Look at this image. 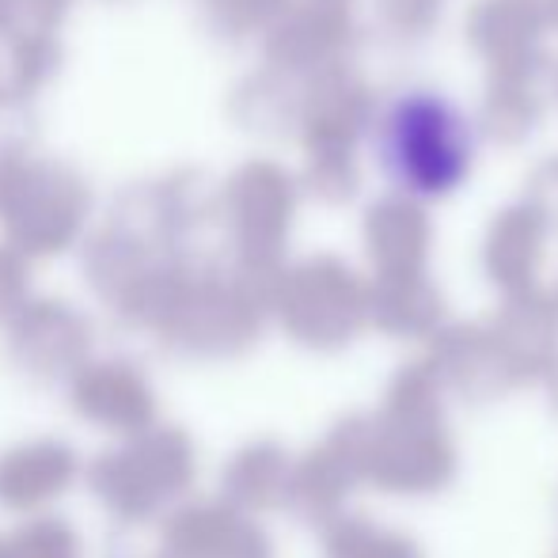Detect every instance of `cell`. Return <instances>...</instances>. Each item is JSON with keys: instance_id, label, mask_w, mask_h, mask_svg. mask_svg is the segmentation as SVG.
<instances>
[{"instance_id": "obj_11", "label": "cell", "mask_w": 558, "mask_h": 558, "mask_svg": "<svg viewBox=\"0 0 558 558\" xmlns=\"http://www.w3.org/2000/svg\"><path fill=\"white\" fill-rule=\"evenodd\" d=\"M437 243V225L429 202L391 186L373 198L361 214V247L376 274H414L426 270Z\"/></svg>"}, {"instance_id": "obj_32", "label": "cell", "mask_w": 558, "mask_h": 558, "mask_svg": "<svg viewBox=\"0 0 558 558\" xmlns=\"http://www.w3.org/2000/svg\"><path fill=\"white\" fill-rule=\"evenodd\" d=\"M547 12H551V27H555V35H558V0H547Z\"/></svg>"}, {"instance_id": "obj_1", "label": "cell", "mask_w": 558, "mask_h": 558, "mask_svg": "<svg viewBox=\"0 0 558 558\" xmlns=\"http://www.w3.org/2000/svg\"><path fill=\"white\" fill-rule=\"evenodd\" d=\"M376 168L396 191L422 202H445L471 183L478 160L475 114H468L448 92L414 84L380 107L373 130Z\"/></svg>"}, {"instance_id": "obj_24", "label": "cell", "mask_w": 558, "mask_h": 558, "mask_svg": "<svg viewBox=\"0 0 558 558\" xmlns=\"http://www.w3.org/2000/svg\"><path fill=\"white\" fill-rule=\"evenodd\" d=\"M38 107L27 92H0V153H35Z\"/></svg>"}, {"instance_id": "obj_18", "label": "cell", "mask_w": 558, "mask_h": 558, "mask_svg": "<svg viewBox=\"0 0 558 558\" xmlns=\"http://www.w3.org/2000/svg\"><path fill=\"white\" fill-rule=\"evenodd\" d=\"M441 289L426 270L414 274H376L368 281V319L391 335H426L441 324Z\"/></svg>"}, {"instance_id": "obj_33", "label": "cell", "mask_w": 558, "mask_h": 558, "mask_svg": "<svg viewBox=\"0 0 558 558\" xmlns=\"http://www.w3.org/2000/svg\"><path fill=\"white\" fill-rule=\"evenodd\" d=\"M551 99H555V107H558V61H555V69H551Z\"/></svg>"}, {"instance_id": "obj_4", "label": "cell", "mask_w": 558, "mask_h": 558, "mask_svg": "<svg viewBox=\"0 0 558 558\" xmlns=\"http://www.w3.org/2000/svg\"><path fill=\"white\" fill-rule=\"evenodd\" d=\"M270 312L301 345L338 350L368 324V281L338 255L286 263Z\"/></svg>"}, {"instance_id": "obj_30", "label": "cell", "mask_w": 558, "mask_h": 558, "mask_svg": "<svg viewBox=\"0 0 558 558\" xmlns=\"http://www.w3.org/2000/svg\"><path fill=\"white\" fill-rule=\"evenodd\" d=\"M12 27V0H0V31Z\"/></svg>"}, {"instance_id": "obj_12", "label": "cell", "mask_w": 558, "mask_h": 558, "mask_svg": "<svg viewBox=\"0 0 558 558\" xmlns=\"http://www.w3.org/2000/svg\"><path fill=\"white\" fill-rule=\"evenodd\" d=\"M69 399H73L76 414L104 429L118 434H137V429L153 426L156 396L148 376L130 361H84L73 376H69Z\"/></svg>"}, {"instance_id": "obj_6", "label": "cell", "mask_w": 558, "mask_h": 558, "mask_svg": "<svg viewBox=\"0 0 558 558\" xmlns=\"http://www.w3.org/2000/svg\"><path fill=\"white\" fill-rule=\"evenodd\" d=\"M266 316H270L266 301L232 266L217 270L198 263L160 338L171 350L194 353V357H232L255 342Z\"/></svg>"}, {"instance_id": "obj_28", "label": "cell", "mask_w": 558, "mask_h": 558, "mask_svg": "<svg viewBox=\"0 0 558 558\" xmlns=\"http://www.w3.org/2000/svg\"><path fill=\"white\" fill-rule=\"evenodd\" d=\"M69 12H73V0H12V27L61 31Z\"/></svg>"}, {"instance_id": "obj_20", "label": "cell", "mask_w": 558, "mask_h": 558, "mask_svg": "<svg viewBox=\"0 0 558 558\" xmlns=\"http://www.w3.org/2000/svg\"><path fill=\"white\" fill-rule=\"evenodd\" d=\"M286 456L270 445L243 448L225 471V494L232 506L243 509H263L286 494Z\"/></svg>"}, {"instance_id": "obj_19", "label": "cell", "mask_w": 558, "mask_h": 558, "mask_svg": "<svg viewBox=\"0 0 558 558\" xmlns=\"http://www.w3.org/2000/svg\"><path fill=\"white\" fill-rule=\"evenodd\" d=\"M156 255H163V251L141 247L137 240H130V235H122L118 228L104 225L96 235H88V240H84L81 270H84V281L92 286V293L114 308L118 296H122L125 289L137 281V274L145 270Z\"/></svg>"}, {"instance_id": "obj_15", "label": "cell", "mask_w": 558, "mask_h": 558, "mask_svg": "<svg viewBox=\"0 0 558 558\" xmlns=\"http://www.w3.org/2000/svg\"><path fill=\"white\" fill-rule=\"evenodd\" d=\"M266 539L235 513L232 501H194L163 524V555L171 558H266Z\"/></svg>"}, {"instance_id": "obj_29", "label": "cell", "mask_w": 558, "mask_h": 558, "mask_svg": "<svg viewBox=\"0 0 558 558\" xmlns=\"http://www.w3.org/2000/svg\"><path fill=\"white\" fill-rule=\"evenodd\" d=\"M0 92H23L20 61H15V35L12 27L0 31Z\"/></svg>"}, {"instance_id": "obj_16", "label": "cell", "mask_w": 558, "mask_h": 558, "mask_svg": "<svg viewBox=\"0 0 558 558\" xmlns=\"http://www.w3.org/2000/svg\"><path fill=\"white\" fill-rule=\"evenodd\" d=\"M301 92L304 81L281 73L274 65H258L243 73L240 81L228 88L225 114L240 133L258 141H296V125H301Z\"/></svg>"}, {"instance_id": "obj_23", "label": "cell", "mask_w": 558, "mask_h": 558, "mask_svg": "<svg viewBox=\"0 0 558 558\" xmlns=\"http://www.w3.org/2000/svg\"><path fill=\"white\" fill-rule=\"evenodd\" d=\"M448 0H373V27L396 46H422L437 35Z\"/></svg>"}, {"instance_id": "obj_17", "label": "cell", "mask_w": 558, "mask_h": 558, "mask_svg": "<svg viewBox=\"0 0 558 558\" xmlns=\"http://www.w3.org/2000/svg\"><path fill=\"white\" fill-rule=\"evenodd\" d=\"M76 475V456L65 441H27L0 452V506L38 509L58 498Z\"/></svg>"}, {"instance_id": "obj_31", "label": "cell", "mask_w": 558, "mask_h": 558, "mask_svg": "<svg viewBox=\"0 0 558 558\" xmlns=\"http://www.w3.org/2000/svg\"><path fill=\"white\" fill-rule=\"evenodd\" d=\"M0 558H20V555H15V547H12V536L0 539Z\"/></svg>"}, {"instance_id": "obj_8", "label": "cell", "mask_w": 558, "mask_h": 558, "mask_svg": "<svg viewBox=\"0 0 558 558\" xmlns=\"http://www.w3.org/2000/svg\"><path fill=\"white\" fill-rule=\"evenodd\" d=\"M365 38L361 0H293L263 35V61L308 81L331 65L353 61Z\"/></svg>"}, {"instance_id": "obj_5", "label": "cell", "mask_w": 558, "mask_h": 558, "mask_svg": "<svg viewBox=\"0 0 558 558\" xmlns=\"http://www.w3.org/2000/svg\"><path fill=\"white\" fill-rule=\"evenodd\" d=\"M194 448L183 429L145 426L122 448L96 456L88 486L122 521H148L191 486Z\"/></svg>"}, {"instance_id": "obj_21", "label": "cell", "mask_w": 558, "mask_h": 558, "mask_svg": "<svg viewBox=\"0 0 558 558\" xmlns=\"http://www.w3.org/2000/svg\"><path fill=\"white\" fill-rule=\"evenodd\" d=\"M293 0H198L202 27L214 43L243 46L263 43V35L281 20Z\"/></svg>"}, {"instance_id": "obj_9", "label": "cell", "mask_w": 558, "mask_h": 558, "mask_svg": "<svg viewBox=\"0 0 558 558\" xmlns=\"http://www.w3.org/2000/svg\"><path fill=\"white\" fill-rule=\"evenodd\" d=\"M380 107V92L357 61L324 69L304 81L296 145L301 153H361L373 141Z\"/></svg>"}, {"instance_id": "obj_3", "label": "cell", "mask_w": 558, "mask_h": 558, "mask_svg": "<svg viewBox=\"0 0 558 558\" xmlns=\"http://www.w3.org/2000/svg\"><path fill=\"white\" fill-rule=\"evenodd\" d=\"M92 217V186L58 156L0 153V228L27 258L76 247Z\"/></svg>"}, {"instance_id": "obj_14", "label": "cell", "mask_w": 558, "mask_h": 558, "mask_svg": "<svg viewBox=\"0 0 558 558\" xmlns=\"http://www.w3.org/2000/svg\"><path fill=\"white\" fill-rule=\"evenodd\" d=\"M551 104L555 99L547 76H486L475 107V130L483 145L517 153L536 141Z\"/></svg>"}, {"instance_id": "obj_26", "label": "cell", "mask_w": 558, "mask_h": 558, "mask_svg": "<svg viewBox=\"0 0 558 558\" xmlns=\"http://www.w3.org/2000/svg\"><path fill=\"white\" fill-rule=\"evenodd\" d=\"M31 301V258L12 243H0V324Z\"/></svg>"}, {"instance_id": "obj_13", "label": "cell", "mask_w": 558, "mask_h": 558, "mask_svg": "<svg viewBox=\"0 0 558 558\" xmlns=\"http://www.w3.org/2000/svg\"><path fill=\"white\" fill-rule=\"evenodd\" d=\"M555 225L532 206L529 198H517L490 214L483 232V270L501 293H521L536 289V278L544 270L547 240Z\"/></svg>"}, {"instance_id": "obj_2", "label": "cell", "mask_w": 558, "mask_h": 558, "mask_svg": "<svg viewBox=\"0 0 558 558\" xmlns=\"http://www.w3.org/2000/svg\"><path fill=\"white\" fill-rule=\"evenodd\" d=\"M304 186L293 168L274 156H251L221 179V225L232 270L270 308L286 270V247L296 225Z\"/></svg>"}, {"instance_id": "obj_7", "label": "cell", "mask_w": 558, "mask_h": 558, "mask_svg": "<svg viewBox=\"0 0 558 558\" xmlns=\"http://www.w3.org/2000/svg\"><path fill=\"white\" fill-rule=\"evenodd\" d=\"M555 35L547 0H471L463 8L460 38L486 76H547L555 53L547 38Z\"/></svg>"}, {"instance_id": "obj_27", "label": "cell", "mask_w": 558, "mask_h": 558, "mask_svg": "<svg viewBox=\"0 0 558 558\" xmlns=\"http://www.w3.org/2000/svg\"><path fill=\"white\" fill-rule=\"evenodd\" d=\"M521 198H529L532 206H536L539 214L558 228V153L532 163L529 175H524Z\"/></svg>"}, {"instance_id": "obj_10", "label": "cell", "mask_w": 558, "mask_h": 558, "mask_svg": "<svg viewBox=\"0 0 558 558\" xmlns=\"http://www.w3.org/2000/svg\"><path fill=\"white\" fill-rule=\"evenodd\" d=\"M4 327L8 353L35 380L73 376L92 353L88 316L58 296H31Z\"/></svg>"}, {"instance_id": "obj_25", "label": "cell", "mask_w": 558, "mask_h": 558, "mask_svg": "<svg viewBox=\"0 0 558 558\" xmlns=\"http://www.w3.org/2000/svg\"><path fill=\"white\" fill-rule=\"evenodd\" d=\"M12 547L20 558H76V536L58 517H38L12 532Z\"/></svg>"}, {"instance_id": "obj_22", "label": "cell", "mask_w": 558, "mask_h": 558, "mask_svg": "<svg viewBox=\"0 0 558 558\" xmlns=\"http://www.w3.org/2000/svg\"><path fill=\"white\" fill-rule=\"evenodd\" d=\"M296 175H301L304 198L319 202V206H350L365 191L361 153H304Z\"/></svg>"}]
</instances>
